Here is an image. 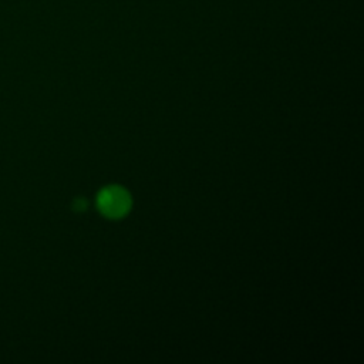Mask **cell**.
<instances>
[{"mask_svg":"<svg viewBox=\"0 0 364 364\" xmlns=\"http://www.w3.org/2000/svg\"><path fill=\"white\" fill-rule=\"evenodd\" d=\"M97 205L104 216L118 219L128 213L131 208V196L124 188L118 185H111L100 192L97 198Z\"/></svg>","mask_w":364,"mask_h":364,"instance_id":"cell-1","label":"cell"},{"mask_svg":"<svg viewBox=\"0 0 364 364\" xmlns=\"http://www.w3.org/2000/svg\"><path fill=\"white\" fill-rule=\"evenodd\" d=\"M75 205H77V206H75V208H77V209H80V210H82V209H84V208H85V206H87V203H85V202H84V200H82V199H80V200H77V202H75Z\"/></svg>","mask_w":364,"mask_h":364,"instance_id":"cell-2","label":"cell"}]
</instances>
